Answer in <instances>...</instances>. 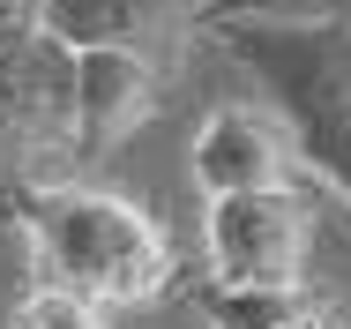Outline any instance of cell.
I'll list each match as a JSON object with an SVG mask.
<instances>
[{
	"label": "cell",
	"instance_id": "cell-1",
	"mask_svg": "<svg viewBox=\"0 0 351 329\" xmlns=\"http://www.w3.org/2000/svg\"><path fill=\"white\" fill-rule=\"evenodd\" d=\"M15 232L30 240L38 277L68 284L97 307H149L180 284V255H172L165 225L142 202L90 188V172L38 180L15 209Z\"/></svg>",
	"mask_w": 351,
	"mask_h": 329
},
{
	"label": "cell",
	"instance_id": "cell-2",
	"mask_svg": "<svg viewBox=\"0 0 351 329\" xmlns=\"http://www.w3.org/2000/svg\"><path fill=\"white\" fill-rule=\"evenodd\" d=\"M202 38H217L269 90L291 157L351 202V15H329V23L232 15V23H210Z\"/></svg>",
	"mask_w": 351,
	"mask_h": 329
},
{
	"label": "cell",
	"instance_id": "cell-3",
	"mask_svg": "<svg viewBox=\"0 0 351 329\" xmlns=\"http://www.w3.org/2000/svg\"><path fill=\"white\" fill-rule=\"evenodd\" d=\"M75 150V45L45 23L0 45V225L38 180H68Z\"/></svg>",
	"mask_w": 351,
	"mask_h": 329
},
{
	"label": "cell",
	"instance_id": "cell-4",
	"mask_svg": "<svg viewBox=\"0 0 351 329\" xmlns=\"http://www.w3.org/2000/svg\"><path fill=\"white\" fill-rule=\"evenodd\" d=\"M314 225H322V202L299 180H262V188L210 195V209H202L210 277H224V284H299Z\"/></svg>",
	"mask_w": 351,
	"mask_h": 329
},
{
	"label": "cell",
	"instance_id": "cell-5",
	"mask_svg": "<svg viewBox=\"0 0 351 329\" xmlns=\"http://www.w3.org/2000/svg\"><path fill=\"white\" fill-rule=\"evenodd\" d=\"M165 67L128 53V45H75V150L68 172H97L128 135L157 113L165 98Z\"/></svg>",
	"mask_w": 351,
	"mask_h": 329
},
{
	"label": "cell",
	"instance_id": "cell-6",
	"mask_svg": "<svg viewBox=\"0 0 351 329\" xmlns=\"http://www.w3.org/2000/svg\"><path fill=\"white\" fill-rule=\"evenodd\" d=\"M210 0H38V23L68 45H128L165 75H180L202 38Z\"/></svg>",
	"mask_w": 351,
	"mask_h": 329
},
{
	"label": "cell",
	"instance_id": "cell-7",
	"mask_svg": "<svg viewBox=\"0 0 351 329\" xmlns=\"http://www.w3.org/2000/svg\"><path fill=\"white\" fill-rule=\"evenodd\" d=\"M195 180H202V195L291 180V142H284L277 113H254V105H224V113H210L202 135H195Z\"/></svg>",
	"mask_w": 351,
	"mask_h": 329
},
{
	"label": "cell",
	"instance_id": "cell-8",
	"mask_svg": "<svg viewBox=\"0 0 351 329\" xmlns=\"http://www.w3.org/2000/svg\"><path fill=\"white\" fill-rule=\"evenodd\" d=\"M187 307L210 329H337L299 284H224V277H202V284H187Z\"/></svg>",
	"mask_w": 351,
	"mask_h": 329
},
{
	"label": "cell",
	"instance_id": "cell-9",
	"mask_svg": "<svg viewBox=\"0 0 351 329\" xmlns=\"http://www.w3.org/2000/svg\"><path fill=\"white\" fill-rule=\"evenodd\" d=\"M105 315H112V307H97V299H82V292H68V284L38 277V284L15 299L8 329H112Z\"/></svg>",
	"mask_w": 351,
	"mask_h": 329
},
{
	"label": "cell",
	"instance_id": "cell-10",
	"mask_svg": "<svg viewBox=\"0 0 351 329\" xmlns=\"http://www.w3.org/2000/svg\"><path fill=\"white\" fill-rule=\"evenodd\" d=\"M232 15H269V23H329V15H351V0H210L202 30H210V23H232Z\"/></svg>",
	"mask_w": 351,
	"mask_h": 329
},
{
	"label": "cell",
	"instance_id": "cell-11",
	"mask_svg": "<svg viewBox=\"0 0 351 329\" xmlns=\"http://www.w3.org/2000/svg\"><path fill=\"white\" fill-rule=\"evenodd\" d=\"M30 23H38V0H0V45L15 30H30Z\"/></svg>",
	"mask_w": 351,
	"mask_h": 329
}]
</instances>
